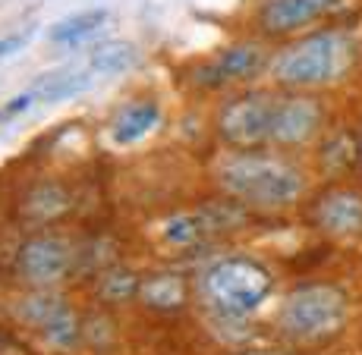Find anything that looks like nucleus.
Returning <instances> with one entry per match:
<instances>
[{"label": "nucleus", "mask_w": 362, "mask_h": 355, "mask_svg": "<svg viewBox=\"0 0 362 355\" xmlns=\"http://www.w3.org/2000/svg\"><path fill=\"white\" fill-rule=\"evenodd\" d=\"M221 192L249 207H290L309 189L305 170L284 155H264L255 148H243L227 155L214 170Z\"/></svg>", "instance_id": "obj_1"}, {"label": "nucleus", "mask_w": 362, "mask_h": 355, "mask_svg": "<svg viewBox=\"0 0 362 355\" xmlns=\"http://www.w3.org/2000/svg\"><path fill=\"white\" fill-rule=\"evenodd\" d=\"M356 64V41L340 29H322L296 38L271 60V76L290 92H312L340 82Z\"/></svg>", "instance_id": "obj_2"}, {"label": "nucleus", "mask_w": 362, "mask_h": 355, "mask_svg": "<svg viewBox=\"0 0 362 355\" xmlns=\"http://www.w3.org/2000/svg\"><path fill=\"white\" fill-rule=\"evenodd\" d=\"M350 318V299L334 283H309L293 289L281 305L277 327L296 343H325L337 337Z\"/></svg>", "instance_id": "obj_3"}, {"label": "nucleus", "mask_w": 362, "mask_h": 355, "mask_svg": "<svg viewBox=\"0 0 362 355\" xmlns=\"http://www.w3.org/2000/svg\"><path fill=\"white\" fill-rule=\"evenodd\" d=\"M271 270L255 258H221L202 270L199 292L221 318H246L271 296Z\"/></svg>", "instance_id": "obj_4"}, {"label": "nucleus", "mask_w": 362, "mask_h": 355, "mask_svg": "<svg viewBox=\"0 0 362 355\" xmlns=\"http://www.w3.org/2000/svg\"><path fill=\"white\" fill-rule=\"evenodd\" d=\"M277 95L271 92H246L236 95L221 107L218 114V136L230 148H262L271 142V126H274Z\"/></svg>", "instance_id": "obj_5"}, {"label": "nucleus", "mask_w": 362, "mask_h": 355, "mask_svg": "<svg viewBox=\"0 0 362 355\" xmlns=\"http://www.w3.org/2000/svg\"><path fill=\"white\" fill-rule=\"evenodd\" d=\"M73 270V248L60 236H32L16 248V274L35 289H51Z\"/></svg>", "instance_id": "obj_6"}, {"label": "nucleus", "mask_w": 362, "mask_h": 355, "mask_svg": "<svg viewBox=\"0 0 362 355\" xmlns=\"http://www.w3.org/2000/svg\"><path fill=\"white\" fill-rule=\"evenodd\" d=\"M322 126H325V104L318 97L303 92L277 95L271 145H277V148H303V145L315 142Z\"/></svg>", "instance_id": "obj_7"}, {"label": "nucleus", "mask_w": 362, "mask_h": 355, "mask_svg": "<svg viewBox=\"0 0 362 355\" xmlns=\"http://www.w3.org/2000/svg\"><path fill=\"white\" fill-rule=\"evenodd\" d=\"M268 51L259 41H243V44H233L227 51H221L211 64H205L196 73L199 85L208 88H221V85H230V82H246L255 79L264 66H268Z\"/></svg>", "instance_id": "obj_8"}, {"label": "nucleus", "mask_w": 362, "mask_h": 355, "mask_svg": "<svg viewBox=\"0 0 362 355\" xmlns=\"http://www.w3.org/2000/svg\"><path fill=\"white\" fill-rule=\"evenodd\" d=\"M312 220L328 236H362V192L331 189L312 205Z\"/></svg>", "instance_id": "obj_9"}, {"label": "nucleus", "mask_w": 362, "mask_h": 355, "mask_svg": "<svg viewBox=\"0 0 362 355\" xmlns=\"http://www.w3.org/2000/svg\"><path fill=\"white\" fill-rule=\"evenodd\" d=\"M337 0H268L259 13V25L264 35H293L325 16Z\"/></svg>", "instance_id": "obj_10"}, {"label": "nucleus", "mask_w": 362, "mask_h": 355, "mask_svg": "<svg viewBox=\"0 0 362 355\" xmlns=\"http://www.w3.org/2000/svg\"><path fill=\"white\" fill-rule=\"evenodd\" d=\"M139 299H142L148 308L177 311V308H183L186 299H189V287H186V280L177 274H155V277H148V280H142Z\"/></svg>", "instance_id": "obj_11"}, {"label": "nucleus", "mask_w": 362, "mask_h": 355, "mask_svg": "<svg viewBox=\"0 0 362 355\" xmlns=\"http://www.w3.org/2000/svg\"><path fill=\"white\" fill-rule=\"evenodd\" d=\"M158 120H161V107H158L155 101L129 104V107L120 110V116H117V123H114V142H120V145L139 142V138H145L158 126Z\"/></svg>", "instance_id": "obj_12"}, {"label": "nucleus", "mask_w": 362, "mask_h": 355, "mask_svg": "<svg viewBox=\"0 0 362 355\" xmlns=\"http://www.w3.org/2000/svg\"><path fill=\"white\" fill-rule=\"evenodd\" d=\"M66 308H69V305H66L64 296H57V292H51V289H38V292H32L29 299H23V302H19L16 315L23 318L25 324L45 330V327L57 321Z\"/></svg>", "instance_id": "obj_13"}, {"label": "nucleus", "mask_w": 362, "mask_h": 355, "mask_svg": "<svg viewBox=\"0 0 362 355\" xmlns=\"http://www.w3.org/2000/svg\"><path fill=\"white\" fill-rule=\"evenodd\" d=\"M136 60H139L136 44H129V41H110V44L95 47V54L88 57V73L117 76V73H127V69L136 66Z\"/></svg>", "instance_id": "obj_14"}, {"label": "nucleus", "mask_w": 362, "mask_h": 355, "mask_svg": "<svg viewBox=\"0 0 362 355\" xmlns=\"http://www.w3.org/2000/svg\"><path fill=\"white\" fill-rule=\"evenodd\" d=\"M88 85H92V73H57L41 79L38 85H32V95L38 104H57L66 101V97L82 95Z\"/></svg>", "instance_id": "obj_15"}, {"label": "nucleus", "mask_w": 362, "mask_h": 355, "mask_svg": "<svg viewBox=\"0 0 362 355\" xmlns=\"http://www.w3.org/2000/svg\"><path fill=\"white\" fill-rule=\"evenodd\" d=\"M211 233L214 229H211V220H208L205 207H202V211L173 214V217L164 224V239L170 242V246H192V242H202Z\"/></svg>", "instance_id": "obj_16"}, {"label": "nucleus", "mask_w": 362, "mask_h": 355, "mask_svg": "<svg viewBox=\"0 0 362 355\" xmlns=\"http://www.w3.org/2000/svg\"><path fill=\"white\" fill-rule=\"evenodd\" d=\"M104 23H107V10L73 13V16L60 19V23L51 29V35H47V38H51L54 44H79V41H86L88 35L98 32Z\"/></svg>", "instance_id": "obj_17"}, {"label": "nucleus", "mask_w": 362, "mask_h": 355, "mask_svg": "<svg viewBox=\"0 0 362 355\" xmlns=\"http://www.w3.org/2000/svg\"><path fill=\"white\" fill-rule=\"evenodd\" d=\"M139 289H142V280L129 267H110L98 280V296L104 302H129L139 296Z\"/></svg>", "instance_id": "obj_18"}, {"label": "nucleus", "mask_w": 362, "mask_h": 355, "mask_svg": "<svg viewBox=\"0 0 362 355\" xmlns=\"http://www.w3.org/2000/svg\"><path fill=\"white\" fill-rule=\"evenodd\" d=\"M69 207L66 195L57 189V186H41L38 192L29 195V214L32 217H54V214H64Z\"/></svg>", "instance_id": "obj_19"}, {"label": "nucleus", "mask_w": 362, "mask_h": 355, "mask_svg": "<svg viewBox=\"0 0 362 355\" xmlns=\"http://www.w3.org/2000/svg\"><path fill=\"white\" fill-rule=\"evenodd\" d=\"M353 161H356V142H353V136L340 132V136L328 138V145H325V151H322L325 167H331V170H346V167H353Z\"/></svg>", "instance_id": "obj_20"}, {"label": "nucleus", "mask_w": 362, "mask_h": 355, "mask_svg": "<svg viewBox=\"0 0 362 355\" xmlns=\"http://www.w3.org/2000/svg\"><path fill=\"white\" fill-rule=\"evenodd\" d=\"M29 41H32V32H13V35H6V38H0V60L19 54Z\"/></svg>", "instance_id": "obj_21"}]
</instances>
